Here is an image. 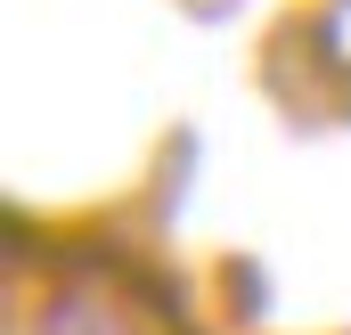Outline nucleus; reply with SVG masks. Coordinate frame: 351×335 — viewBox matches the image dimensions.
<instances>
[{
  "instance_id": "nucleus-1",
  "label": "nucleus",
  "mask_w": 351,
  "mask_h": 335,
  "mask_svg": "<svg viewBox=\"0 0 351 335\" xmlns=\"http://www.w3.org/2000/svg\"><path fill=\"white\" fill-rule=\"evenodd\" d=\"M33 335H147L123 303H98V294H49L33 311Z\"/></svg>"
}]
</instances>
